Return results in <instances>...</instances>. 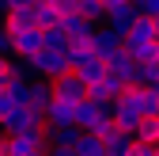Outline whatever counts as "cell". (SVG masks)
<instances>
[{
  "label": "cell",
  "instance_id": "6da1fadb",
  "mask_svg": "<svg viewBox=\"0 0 159 156\" xmlns=\"http://www.w3.org/2000/svg\"><path fill=\"white\" fill-rule=\"evenodd\" d=\"M114 114V126L121 129V133H136V126L144 122V91L140 88H129L117 95V103L110 107Z\"/></svg>",
  "mask_w": 159,
  "mask_h": 156
},
{
  "label": "cell",
  "instance_id": "7a4b0ae2",
  "mask_svg": "<svg viewBox=\"0 0 159 156\" xmlns=\"http://www.w3.org/2000/svg\"><path fill=\"white\" fill-rule=\"evenodd\" d=\"M4 145V156H30V152H46L49 141H46V126H34L27 133H15V137H0Z\"/></svg>",
  "mask_w": 159,
  "mask_h": 156
},
{
  "label": "cell",
  "instance_id": "3957f363",
  "mask_svg": "<svg viewBox=\"0 0 159 156\" xmlns=\"http://www.w3.org/2000/svg\"><path fill=\"white\" fill-rule=\"evenodd\" d=\"M136 0H106V15H102V27H110L114 34H129L133 23H136Z\"/></svg>",
  "mask_w": 159,
  "mask_h": 156
},
{
  "label": "cell",
  "instance_id": "277c9868",
  "mask_svg": "<svg viewBox=\"0 0 159 156\" xmlns=\"http://www.w3.org/2000/svg\"><path fill=\"white\" fill-rule=\"evenodd\" d=\"M42 53V31H15L11 34V61H34V57Z\"/></svg>",
  "mask_w": 159,
  "mask_h": 156
},
{
  "label": "cell",
  "instance_id": "5b68a950",
  "mask_svg": "<svg viewBox=\"0 0 159 156\" xmlns=\"http://www.w3.org/2000/svg\"><path fill=\"white\" fill-rule=\"evenodd\" d=\"M34 27V0H8V12H4V31L15 34V31H27ZM38 31V27H34Z\"/></svg>",
  "mask_w": 159,
  "mask_h": 156
},
{
  "label": "cell",
  "instance_id": "8992f818",
  "mask_svg": "<svg viewBox=\"0 0 159 156\" xmlns=\"http://www.w3.org/2000/svg\"><path fill=\"white\" fill-rule=\"evenodd\" d=\"M53 99H61V103H72V107H80L87 99V84L80 80L76 72H68V76H61V80H53Z\"/></svg>",
  "mask_w": 159,
  "mask_h": 156
},
{
  "label": "cell",
  "instance_id": "52a82bcc",
  "mask_svg": "<svg viewBox=\"0 0 159 156\" xmlns=\"http://www.w3.org/2000/svg\"><path fill=\"white\" fill-rule=\"evenodd\" d=\"M91 50H95V57L110 61V57H117V53L125 50V38L114 34L110 27H95V34H91Z\"/></svg>",
  "mask_w": 159,
  "mask_h": 156
},
{
  "label": "cell",
  "instance_id": "ba28073f",
  "mask_svg": "<svg viewBox=\"0 0 159 156\" xmlns=\"http://www.w3.org/2000/svg\"><path fill=\"white\" fill-rule=\"evenodd\" d=\"M106 72L114 76V80H121L125 88H136V61H133L125 50L117 53V57H110V61H106Z\"/></svg>",
  "mask_w": 159,
  "mask_h": 156
},
{
  "label": "cell",
  "instance_id": "9c48e42d",
  "mask_svg": "<svg viewBox=\"0 0 159 156\" xmlns=\"http://www.w3.org/2000/svg\"><path fill=\"white\" fill-rule=\"evenodd\" d=\"M46 126H49V129H68V126H76V107L53 99V103L46 107Z\"/></svg>",
  "mask_w": 159,
  "mask_h": 156
},
{
  "label": "cell",
  "instance_id": "30bf717a",
  "mask_svg": "<svg viewBox=\"0 0 159 156\" xmlns=\"http://www.w3.org/2000/svg\"><path fill=\"white\" fill-rule=\"evenodd\" d=\"M57 27H61V34L68 38V46H76V42H91V34H95V27H91V23H84L80 15H65Z\"/></svg>",
  "mask_w": 159,
  "mask_h": 156
},
{
  "label": "cell",
  "instance_id": "8fae6325",
  "mask_svg": "<svg viewBox=\"0 0 159 156\" xmlns=\"http://www.w3.org/2000/svg\"><path fill=\"white\" fill-rule=\"evenodd\" d=\"M102 145H106V156H133V145L136 141H133V133H121V129L114 126L102 137Z\"/></svg>",
  "mask_w": 159,
  "mask_h": 156
},
{
  "label": "cell",
  "instance_id": "7c38bea8",
  "mask_svg": "<svg viewBox=\"0 0 159 156\" xmlns=\"http://www.w3.org/2000/svg\"><path fill=\"white\" fill-rule=\"evenodd\" d=\"M76 15L91 27H102V15H106V0H76Z\"/></svg>",
  "mask_w": 159,
  "mask_h": 156
},
{
  "label": "cell",
  "instance_id": "4fadbf2b",
  "mask_svg": "<svg viewBox=\"0 0 159 156\" xmlns=\"http://www.w3.org/2000/svg\"><path fill=\"white\" fill-rule=\"evenodd\" d=\"M61 23V15H57V4L53 0H34V27L38 31H49Z\"/></svg>",
  "mask_w": 159,
  "mask_h": 156
},
{
  "label": "cell",
  "instance_id": "5bb4252c",
  "mask_svg": "<svg viewBox=\"0 0 159 156\" xmlns=\"http://www.w3.org/2000/svg\"><path fill=\"white\" fill-rule=\"evenodd\" d=\"M76 76H80V80H84L87 88L102 84V80H106V61H102V57H91V61H84V65L76 69Z\"/></svg>",
  "mask_w": 159,
  "mask_h": 156
},
{
  "label": "cell",
  "instance_id": "9a60e30c",
  "mask_svg": "<svg viewBox=\"0 0 159 156\" xmlns=\"http://www.w3.org/2000/svg\"><path fill=\"white\" fill-rule=\"evenodd\" d=\"M46 141H49V149H72L76 141H80V129L76 126H68V129H49L46 126ZM46 149V152H49Z\"/></svg>",
  "mask_w": 159,
  "mask_h": 156
},
{
  "label": "cell",
  "instance_id": "2e32d148",
  "mask_svg": "<svg viewBox=\"0 0 159 156\" xmlns=\"http://www.w3.org/2000/svg\"><path fill=\"white\" fill-rule=\"evenodd\" d=\"M72 152H76V156H106V145H102V137L80 133V141L72 145Z\"/></svg>",
  "mask_w": 159,
  "mask_h": 156
},
{
  "label": "cell",
  "instance_id": "e0dca14e",
  "mask_svg": "<svg viewBox=\"0 0 159 156\" xmlns=\"http://www.w3.org/2000/svg\"><path fill=\"white\" fill-rule=\"evenodd\" d=\"M133 141L136 145H159V118H144L140 126H136V133H133Z\"/></svg>",
  "mask_w": 159,
  "mask_h": 156
},
{
  "label": "cell",
  "instance_id": "ac0fdd59",
  "mask_svg": "<svg viewBox=\"0 0 159 156\" xmlns=\"http://www.w3.org/2000/svg\"><path fill=\"white\" fill-rule=\"evenodd\" d=\"M42 50H57V53H65V50H68V38L61 34V27L42 31Z\"/></svg>",
  "mask_w": 159,
  "mask_h": 156
},
{
  "label": "cell",
  "instance_id": "d6986e66",
  "mask_svg": "<svg viewBox=\"0 0 159 156\" xmlns=\"http://www.w3.org/2000/svg\"><path fill=\"white\" fill-rule=\"evenodd\" d=\"M91 57H95L91 42H76V46H68V65H72V72L84 65V61H91Z\"/></svg>",
  "mask_w": 159,
  "mask_h": 156
},
{
  "label": "cell",
  "instance_id": "ffe728a7",
  "mask_svg": "<svg viewBox=\"0 0 159 156\" xmlns=\"http://www.w3.org/2000/svg\"><path fill=\"white\" fill-rule=\"evenodd\" d=\"M136 15L159 27V0H136Z\"/></svg>",
  "mask_w": 159,
  "mask_h": 156
},
{
  "label": "cell",
  "instance_id": "44dd1931",
  "mask_svg": "<svg viewBox=\"0 0 159 156\" xmlns=\"http://www.w3.org/2000/svg\"><path fill=\"white\" fill-rule=\"evenodd\" d=\"M0 53H4V57H11V34L4 31V19H0Z\"/></svg>",
  "mask_w": 159,
  "mask_h": 156
},
{
  "label": "cell",
  "instance_id": "7402d4cb",
  "mask_svg": "<svg viewBox=\"0 0 159 156\" xmlns=\"http://www.w3.org/2000/svg\"><path fill=\"white\" fill-rule=\"evenodd\" d=\"M46 156H76V152H72V149H49Z\"/></svg>",
  "mask_w": 159,
  "mask_h": 156
},
{
  "label": "cell",
  "instance_id": "603a6c76",
  "mask_svg": "<svg viewBox=\"0 0 159 156\" xmlns=\"http://www.w3.org/2000/svg\"><path fill=\"white\" fill-rule=\"evenodd\" d=\"M11 65V57H4V53H0V69H8Z\"/></svg>",
  "mask_w": 159,
  "mask_h": 156
},
{
  "label": "cell",
  "instance_id": "cb8c5ba5",
  "mask_svg": "<svg viewBox=\"0 0 159 156\" xmlns=\"http://www.w3.org/2000/svg\"><path fill=\"white\" fill-rule=\"evenodd\" d=\"M155 53H159V38H155Z\"/></svg>",
  "mask_w": 159,
  "mask_h": 156
},
{
  "label": "cell",
  "instance_id": "d4e9b609",
  "mask_svg": "<svg viewBox=\"0 0 159 156\" xmlns=\"http://www.w3.org/2000/svg\"><path fill=\"white\" fill-rule=\"evenodd\" d=\"M30 156H46V152H30Z\"/></svg>",
  "mask_w": 159,
  "mask_h": 156
},
{
  "label": "cell",
  "instance_id": "484cf974",
  "mask_svg": "<svg viewBox=\"0 0 159 156\" xmlns=\"http://www.w3.org/2000/svg\"><path fill=\"white\" fill-rule=\"evenodd\" d=\"M0 156H4V145H0Z\"/></svg>",
  "mask_w": 159,
  "mask_h": 156
}]
</instances>
